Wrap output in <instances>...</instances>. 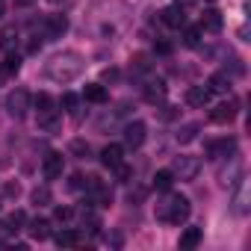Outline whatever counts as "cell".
Masks as SVG:
<instances>
[{"label": "cell", "instance_id": "b9f144b4", "mask_svg": "<svg viewBox=\"0 0 251 251\" xmlns=\"http://www.w3.org/2000/svg\"><path fill=\"white\" fill-rule=\"evenodd\" d=\"M36 0H15V6H33Z\"/></svg>", "mask_w": 251, "mask_h": 251}, {"label": "cell", "instance_id": "603a6c76", "mask_svg": "<svg viewBox=\"0 0 251 251\" xmlns=\"http://www.w3.org/2000/svg\"><path fill=\"white\" fill-rule=\"evenodd\" d=\"M53 239H56L59 248H74V245L80 242V233H77V230H59Z\"/></svg>", "mask_w": 251, "mask_h": 251}, {"label": "cell", "instance_id": "e0dca14e", "mask_svg": "<svg viewBox=\"0 0 251 251\" xmlns=\"http://www.w3.org/2000/svg\"><path fill=\"white\" fill-rule=\"evenodd\" d=\"M222 27H225L222 12L207 9V12H204V18H201V30H207V33H222Z\"/></svg>", "mask_w": 251, "mask_h": 251}, {"label": "cell", "instance_id": "83f0119b", "mask_svg": "<svg viewBox=\"0 0 251 251\" xmlns=\"http://www.w3.org/2000/svg\"><path fill=\"white\" fill-rule=\"evenodd\" d=\"M36 109H39V112H50V109H53V98H50L48 92H39V95H36Z\"/></svg>", "mask_w": 251, "mask_h": 251}, {"label": "cell", "instance_id": "5b68a950", "mask_svg": "<svg viewBox=\"0 0 251 251\" xmlns=\"http://www.w3.org/2000/svg\"><path fill=\"white\" fill-rule=\"evenodd\" d=\"M145 136H148V127H145L142 121H130L127 127H124V145L133 148V151L145 145Z\"/></svg>", "mask_w": 251, "mask_h": 251}, {"label": "cell", "instance_id": "2e32d148", "mask_svg": "<svg viewBox=\"0 0 251 251\" xmlns=\"http://www.w3.org/2000/svg\"><path fill=\"white\" fill-rule=\"evenodd\" d=\"M201 239H204V230H201V227H186V230L180 233V248H183V251H192V248L201 245Z\"/></svg>", "mask_w": 251, "mask_h": 251}, {"label": "cell", "instance_id": "4dcf8cb0", "mask_svg": "<svg viewBox=\"0 0 251 251\" xmlns=\"http://www.w3.org/2000/svg\"><path fill=\"white\" fill-rule=\"evenodd\" d=\"M154 53L169 56V53H172V42H169V39H157V42H154Z\"/></svg>", "mask_w": 251, "mask_h": 251}, {"label": "cell", "instance_id": "7c38bea8", "mask_svg": "<svg viewBox=\"0 0 251 251\" xmlns=\"http://www.w3.org/2000/svg\"><path fill=\"white\" fill-rule=\"evenodd\" d=\"M100 163H103L106 169H115L118 163H124V148L115 145V142H109V145L100 151Z\"/></svg>", "mask_w": 251, "mask_h": 251}, {"label": "cell", "instance_id": "8992f818", "mask_svg": "<svg viewBox=\"0 0 251 251\" xmlns=\"http://www.w3.org/2000/svg\"><path fill=\"white\" fill-rule=\"evenodd\" d=\"M68 33V18L65 15H48L42 24V36L45 39H62Z\"/></svg>", "mask_w": 251, "mask_h": 251}, {"label": "cell", "instance_id": "484cf974", "mask_svg": "<svg viewBox=\"0 0 251 251\" xmlns=\"http://www.w3.org/2000/svg\"><path fill=\"white\" fill-rule=\"evenodd\" d=\"M112 172H115V180H118V183H130V177H133V169L124 166V163H118Z\"/></svg>", "mask_w": 251, "mask_h": 251}, {"label": "cell", "instance_id": "f35d334b", "mask_svg": "<svg viewBox=\"0 0 251 251\" xmlns=\"http://www.w3.org/2000/svg\"><path fill=\"white\" fill-rule=\"evenodd\" d=\"M3 192H6L9 198H18V192H21V186H18V183H6V189H3Z\"/></svg>", "mask_w": 251, "mask_h": 251}, {"label": "cell", "instance_id": "ee69618b", "mask_svg": "<svg viewBox=\"0 0 251 251\" xmlns=\"http://www.w3.org/2000/svg\"><path fill=\"white\" fill-rule=\"evenodd\" d=\"M50 3H62V0H50Z\"/></svg>", "mask_w": 251, "mask_h": 251}, {"label": "cell", "instance_id": "6da1fadb", "mask_svg": "<svg viewBox=\"0 0 251 251\" xmlns=\"http://www.w3.org/2000/svg\"><path fill=\"white\" fill-rule=\"evenodd\" d=\"M83 68H86V62H83V56L77 53V50H62V53H56V56H50V62H48V77L53 80V83H74L80 74H83Z\"/></svg>", "mask_w": 251, "mask_h": 251}, {"label": "cell", "instance_id": "d590c367", "mask_svg": "<svg viewBox=\"0 0 251 251\" xmlns=\"http://www.w3.org/2000/svg\"><path fill=\"white\" fill-rule=\"evenodd\" d=\"M127 201H130V204H133V201H136V204H139V201H145V189H142V186L130 189V192H127Z\"/></svg>", "mask_w": 251, "mask_h": 251}, {"label": "cell", "instance_id": "1f68e13d", "mask_svg": "<svg viewBox=\"0 0 251 251\" xmlns=\"http://www.w3.org/2000/svg\"><path fill=\"white\" fill-rule=\"evenodd\" d=\"M148 68H151V59L145 53H136L133 56V71H148Z\"/></svg>", "mask_w": 251, "mask_h": 251}, {"label": "cell", "instance_id": "ac0fdd59", "mask_svg": "<svg viewBox=\"0 0 251 251\" xmlns=\"http://www.w3.org/2000/svg\"><path fill=\"white\" fill-rule=\"evenodd\" d=\"M166 98V83L163 80H151L148 86H145V100L148 103H160Z\"/></svg>", "mask_w": 251, "mask_h": 251}, {"label": "cell", "instance_id": "60d3db41", "mask_svg": "<svg viewBox=\"0 0 251 251\" xmlns=\"http://www.w3.org/2000/svg\"><path fill=\"white\" fill-rule=\"evenodd\" d=\"M9 233H12V230H9L6 225H0V242H6V236H9Z\"/></svg>", "mask_w": 251, "mask_h": 251}, {"label": "cell", "instance_id": "f546056e", "mask_svg": "<svg viewBox=\"0 0 251 251\" xmlns=\"http://www.w3.org/2000/svg\"><path fill=\"white\" fill-rule=\"evenodd\" d=\"M21 225H27V216H24L21 210H15V213L6 219V227H9V230H21Z\"/></svg>", "mask_w": 251, "mask_h": 251}, {"label": "cell", "instance_id": "9a60e30c", "mask_svg": "<svg viewBox=\"0 0 251 251\" xmlns=\"http://www.w3.org/2000/svg\"><path fill=\"white\" fill-rule=\"evenodd\" d=\"M198 133H201V124H198V121H189V124H180V127H177L175 139H177L180 145H189V142L198 139Z\"/></svg>", "mask_w": 251, "mask_h": 251}, {"label": "cell", "instance_id": "d4e9b609", "mask_svg": "<svg viewBox=\"0 0 251 251\" xmlns=\"http://www.w3.org/2000/svg\"><path fill=\"white\" fill-rule=\"evenodd\" d=\"M183 45H186V48H198V45H201V30H198V27H186Z\"/></svg>", "mask_w": 251, "mask_h": 251}, {"label": "cell", "instance_id": "7402d4cb", "mask_svg": "<svg viewBox=\"0 0 251 251\" xmlns=\"http://www.w3.org/2000/svg\"><path fill=\"white\" fill-rule=\"evenodd\" d=\"M15 45H18V33H15V27H3V33H0V50L12 53Z\"/></svg>", "mask_w": 251, "mask_h": 251}, {"label": "cell", "instance_id": "e575fe53", "mask_svg": "<svg viewBox=\"0 0 251 251\" xmlns=\"http://www.w3.org/2000/svg\"><path fill=\"white\" fill-rule=\"evenodd\" d=\"M71 216H74L71 207H56V210H53V219H56V222H68Z\"/></svg>", "mask_w": 251, "mask_h": 251}, {"label": "cell", "instance_id": "cb8c5ba5", "mask_svg": "<svg viewBox=\"0 0 251 251\" xmlns=\"http://www.w3.org/2000/svg\"><path fill=\"white\" fill-rule=\"evenodd\" d=\"M33 204L36 207H48L50 204V189L48 186H36L33 189Z\"/></svg>", "mask_w": 251, "mask_h": 251}, {"label": "cell", "instance_id": "7a4b0ae2", "mask_svg": "<svg viewBox=\"0 0 251 251\" xmlns=\"http://www.w3.org/2000/svg\"><path fill=\"white\" fill-rule=\"evenodd\" d=\"M192 207H189V198L183 195H169L163 204H157V219L166 222V225H183L189 219Z\"/></svg>", "mask_w": 251, "mask_h": 251}, {"label": "cell", "instance_id": "4316f807", "mask_svg": "<svg viewBox=\"0 0 251 251\" xmlns=\"http://www.w3.org/2000/svg\"><path fill=\"white\" fill-rule=\"evenodd\" d=\"M18 68H21V59L15 56V53H6V59H3V74H18Z\"/></svg>", "mask_w": 251, "mask_h": 251}, {"label": "cell", "instance_id": "ab89813d", "mask_svg": "<svg viewBox=\"0 0 251 251\" xmlns=\"http://www.w3.org/2000/svg\"><path fill=\"white\" fill-rule=\"evenodd\" d=\"M103 80H109V83L118 80V71H115V68H106V71H103Z\"/></svg>", "mask_w": 251, "mask_h": 251}, {"label": "cell", "instance_id": "74e56055", "mask_svg": "<svg viewBox=\"0 0 251 251\" xmlns=\"http://www.w3.org/2000/svg\"><path fill=\"white\" fill-rule=\"evenodd\" d=\"M166 121H172V118H177V106H163V112H160Z\"/></svg>", "mask_w": 251, "mask_h": 251}, {"label": "cell", "instance_id": "d6986e66", "mask_svg": "<svg viewBox=\"0 0 251 251\" xmlns=\"http://www.w3.org/2000/svg\"><path fill=\"white\" fill-rule=\"evenodd\" d=\"M83 98L92 100V103H106V89H103V83H86Z\"/></svg>", "mask_w": 251, "mask_h": 251}, {"label": "cell", "instance_id": "836d02e7", "mask_svg": "<svg viewBox=\"0 0 251 251\" xmlns=\"http://www.w3.org/2000/svg\"><path fill=\"white\" fill-rule=\"evenodd\" d=\"M233 204H236V207H233V213H239V216H242V213H245V186H239V192H236V201H233Z\"/></svg>", "mask_w": 251, "mask_h": 251}, {"label": "cell", "instance_id": "4fadbf2b", "mask_svg": "<svg viewBox=\"0 0 251 251\" xmlns=\"http://www.w3.org/2000/svg\"><path fill=\"white\" fill-rule=\"evenodd\" d=\"M39 130H45V133H59L62 130V118L56 115V109L39 112Z\"/></svg>", "mask_w": 251, "mask_h": 251}, {"label": "cell", "instance_id": "44dd1931", "mask_svg": "<svg viewBox=\"0 0 251 251\" xmlns=\"http://www.w3.org/2000/svg\"><path fill=\"white\" fill-rule=\"evenodd\" d=\"M30 233H33V239H39V242L48 239V236H50V222H48V219H33V222H30Z\"/></svg>", "mask_w": 251, "mask_h": 251}, {"label": "cell", "instance_id": "8fae6325", "mask_svg": "<svg viewBox=\"0 0 251 251\" xmlns=\"http://www.w3.org/2000/svg\"><path fill=\"white\" fill-rule=\"evenodd\" d=\"M163 24H166V27H175V30L183 27V24H186V12H183V6H180V3L166 6V9H163Z\"/></svg>", "mask_w": 251, "mask_h": 251}, {"label": "cell", "instance_id": "3957f363", "mask_svg": "<svg viewBox=\"0 0 251 251\" xmlns=\"http://www.w3.org/2000/svg\"><path fill=\"white\" fill-rule=\"evenodd\" d=\"M198 172H201V160H198V157H189V154L175 157V166H172V175H175V177H180V180H195Z\"/></svg>", "mask_w": 251, "mask_h": 251}, {"label": "cell", "instance_id": "30bf717a", "mask_svg": "<svg viewBox=\"0 0 251 251\" xmlns=\"http://www.w3.org/2000/svg\"><path fill=\"white\" fill-rule=\"evenodd\" d=\"M210 98H213V92H210L207 86H189V89H186V103H189V106L204 109V106L210 103Z\"/></svg>", "mask_w": 251, "mask_h": 251}, {"label": "cell", "instance_id": "ffe728a7", "mask_svg": "<svg viewBox=\"0 0 251 251\" xmlns=\"http://www.w3.org/2000/svg\"><path fill=\"white\" fill-rule=\"evenodd\" d=\"M172 183H175L172 169H160V172L154 175V189H157V192H169V189H172Z\"/></svg>", "mask_w": 251, "mask_h": 251}, {"label": "cell", "instance_id": "5bb4252c", "mask_svg": "<svg viewBox=\"0 0 251 251\" xmlns=\"http://www.w3.org/2000/svg\"><path fill=\"white\" fill-rule=\"evenodd\" d=\"M207 89H210L213 95H227V92H230V77H227V71H216V74H210Z\"/></svg>", "mask_w": 251, "mask_h": 251}, {"label": "cell", "instance_id": "7bdbcfd3", "mask_svg": "<svg viewBox=\"0 0 251 251\" xmlns=\"http://www.w3.org/2000/svg\"><path fill=\"white\" fill-rule=\"evenodd\" d=\"M0 18H3V0H0Z\"/></svg>", "mask_w": 251, "mask_h": 251}, {"label": "cell", "instance_id": "f1b7e54d", "mask_svg": "<svg viewBox=\"0 0 251 251\" xmlns=\"http://www.w3.org/2000/svg\"><path fill=\"white\" fill-rule=\"evenodd\" d=\"M68 148H71V154H74V157H80V160H86V157H89V151H92V148H89V142H83V139H74Z\"/></svg>", "mask_w": 251, "mask_h": 251}, {"label": "cell", "instance_id": "d6a6232c", "mask_svg": "<svg viewBox=\"0 0 251 251\" xmlns=\"http://www.w3.org/2000/svg\"><path fill=\"white\" fill-rule=\"evenodd\" d=\"M77 103H80V100H77V95H71V92H65V95H62V106H65L68 112H77Z\"/></svg>", "mask_w": 251, "mask_h": 251}, {"label": "cell", "instance_id": "ba28073f", "mask_svg": "<svg viewBox=\"0 0 251 251\" xmlns=\"http://www.w3.org/2000/svg\"><path fill=\"white\" fill-rule=\"evenodd\" d=\"M233 118H236V100H225L210 109V121H216V124H227Z\"/></svg>", "mask_w": 251, "mask_h": 251}, {"label": "cell", "instance_id": "8d00e7d4", "mask_svg": "<svg viewBox=\"0 0 251 251\" xmlns=\"http://www.w3.org/2000/svg\"><path fill=\"white\" fill-rule=\"evenodd\" d=\"M86 180H89V177H83V175H71L68 186H71V189H83V186H86Z\"/></svg>", "mask_w": 251, "mask_h": 251}, {"label": "cell", "instance_id": "52a82bcc", "mask_svg": "<svg viewBox=\"0 0 251 251\" xmlns=\"http://www.w3.org/2000/svg\"><path fill=\"white\" fill-rule=\"evenodd\" d=\"M207 157L210 160H233L236 157V139H216L207 145Z\"/></svg>", "mask_w": 251, "mask_h": 251}, {"label": "cell", "instance_id": "9c48e42d", "mask_svg": "<svg viewBox=\"0 0 251 251\" xmlns=\"http://www.w3.org/2000/svg\"><path fill=\"white\" fill-rule=\"evenodd\" d=\"M42 175H45V180H59L62 177V154H48L42 160Z\"/></svg>", "mask_w": 251, "mask_h": 251}, {"label": "cell", "instance_id": "277c9868", "mask_svg": "<svg viewBox=\"0 0 251 251\" xmlns=\"http://www.w3.org/2000/svg\"><path fill=\"white\" fill-rule=\"evenodd\" d=\"M27 109H30V92H27V89H12V92L6 95V112H9L12 118H24Z\"/></svg>", "mask_w": 251, "mask_h": 251}]
</instances>
